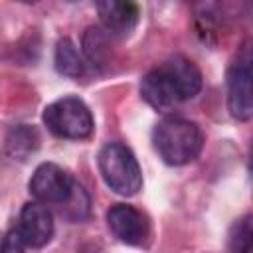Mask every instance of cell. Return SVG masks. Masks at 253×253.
I'll use <instances>...</instances> for the list:
<instances>
[{
  "label": "cell",
  "mask_w": 253,
  "mask_h": 253,
  "mask_svg": "<svg viewBox=\"0 0 253 253\" xmlns=\"http://www.w3.org/2000/svg\"><path fill=\"white\" fill-rule=\"evenodd\" d=\"M107 223L113 235L126 245H142L148 237V221L132 206L117 204L107 211Z\"/></svg>",
  "instance_id": "52a82bcc"
},
{
  "label": "cell",
  "mask_w": 253,
  "mask_h": 253,
  "mask_svg": "<svg viewBox=\"0 0 253 253\" xmlns=\"http://www.w3.org/2000/svg\"><path fill=\"white\" fill-rule=\"evenodd\" d=\"M43 125L59 138L83 140L89 138L95 121L89 107L79 97H61L43 109Z\"/></svg>",
  "instance_id": "3957f363"
},
{
  "label": "cell",
  "mask_w": 253,
  "mask_h": 253,
  "mask_svg": "<svg viewBox=\"0 0 253 253\" xmlns=\"http://www.w3.org/2000/svg\"><path fill=\"white\" fill-rule=\"evenodd\" d=\"M89 206H91V200H89L87 190L83 188V184L75 182V188H73L69 200L59 206V211H61V215H63L65 219H69V221H81V219L87 217Z\"/></svg>",
  "instance_id": "5bb4252c"
},
{
  "label": "cell",
  "mask_w": 253,
  "mask_h": 253,
  "mask_svg": "<svg viewBox=\"0 0 253 253\" xmlns=\"http://www.w3.org/2000/svg\"><path fill=\"white\" fill-rule=\"evenodd\" d=\"M103 26L113 36H128L140 16L134 0H95Z\"/></svg>",
  "instance_id": "ba28073f"
},
{
  "label": "cell",
  "mask_w": 253,
  "mask_h": 253,
  "mask_svg": "<svg viewBox=\"0 0 253 253\" xmlns=\"http://www.w3.org/2000/svg\"><path fill=\"white\" fill-rule=\"evenodd\" d=\"M162 67L168 73V77H170L180 101L194 99L202 91V83H204L202 71L192 59H188L184 55H174Z\"/></svg>",
  "instance_id": "30bf717a"
},
{
  "label": "cell",
  "mask_w": 253,
  "mask_h": 253,
  "mask_svg": "<svg viewBox=\"0 0 253 253\" xmlns=\"http://www.w3.org/2000/svg\"><path fill=\"white\" fill-rule=\"evenodd\" d=\"M55 69L71 79H79L87 71V61L69 38H61L55 45Z\"/></svg>",
  "instance_id": "4fadbf2b"
},
{
  "label": "cell",
  "mask_w": 253,
  "mask_h": 253,
  "mask_svg": "<svg viewBox=\"0 0 253 253\" xmlns=\"http://www.w3.org/2000/svg\"><path fill=\"white\" fill-rule=\"evenodd\" d=\"M251 243V215H243L237 219L229 231V249L231 251H247Z\"/></svg>",
  "instance_id": "9a60e30c"
},
{
  "label": "cell",
  "mask_w": 253,
  "mask_h": 253,
  "mask_svg": "<svg viewBox=\"0 0 253 253\" xmlns=\"http://www.w3.org/2000/svg\"><path fill=\"white\" fill-rule=\"evenodd\" d=\"M0 249H4V251H24V249H28V247H26L22 235L18 233V229H12V231L4 237V243L0 245Z\"/></svg>",
  "instance_id": "e0dca14e"
},
{
  "label": "cell",
  "mask_w": 253,
  "mask_h": 253,
  "mask_svg": "<svg viewBox=\"0 0 253 253\" xmlns=\"http://www.w3.org/2000/svg\"><path fill=\"white\" fill-rule=\"evenodd\" d=\"M140 95L142 99L156 111H170L174 109L180 101L168 73L164 71V67H156L152 71H148L142 81H140Z\"/></svg>",
  "instance_id": "9c48e42d"
},
{
  "label": "cell",
  "mask_w": 253,
  "mask_h": 253,
  "mask_svg": "<svg viewBox=\"0 0 253 253\" xmlns=\"http://www.w3.org/2000/svg\"><path fill=\"white\" fill-rule=\"evenodd\" d=\"M158 156L170 166H184L198 158L204 146V134L192 121L180 117L162 119L152 132Z\"/></svg>",
  "instance_id": "6da1fadb"
},
{
  "label": "cell",
  "mask_w": 253,
  "mask_h": 253,
  "mask_svg": "<svg viewBox=\"0 0 253 253\" xmlns=\"http://www.w3.org/2000/svg\"><path fill=\"white\" fill-rule=\"evenodd\" d=\"M26 247H43L53 237V213L42 202H30L20 211L16 225Z\"/></svg>",
  "instance_id": "8992f818"
},
{
  "label": "cell",
  "mask_w": 253,
  "mask_h": 253,
  "mask_svg": "<svg viewBox=\"0 0 253 253\" xmlns=\"http://www.w3.org/2000/svg\"><path fill=\"white\" fill-rule=\"evenodd\" d=\"M111 32L105 26H89L83 34V55L93 67H105L111 59Z\"/></svg>",
  "instance_id": "8fae6325"
},
{
  "label": "cell",
  "mask_w": 253,
  "mask_h": 253,
  "mask_svg": "<svg viewBox=\"0 0 253 253\" xmlns=\"http://www.w3.org/2000/svg\"><path fill=\"white\" fill-rule=\"evenodd\" d=\"M99 172L105 184L119 196H134L142 188V172L140 166L128 146L123 142H109L101 148Z\"/></svg>",
  "instance_id": "7a4b0ae2"
},
{
  "label": "cell",
  "mask_w": 253,
  "mask_h": 253,
  "mask_svg": "<svg viewBox=\"0 0 253 253\" xmlns=\"http://www.w3.org/2000/svg\"><path fill=\"white\" fill-rule=\"evenodd\" d=\"M40 148V132L34 125H14L6 134V152L14 160H26Z\"/></svg>",
  "instance_id": "7c38bea8"
},
{
  "label": "cell",
  "mask_w": 253,
  "mask_h": 253,
  "mask_svg": "<svg viewBox=\"0 0 253 253\" xmlns=\"http://www.w3.org/2000/svg\"><path fill=\"white\" fill-rule=\"evenodd\" d=\"M196 20L202 30H211L217 22V6L213 0H200L196 4Z\"/></svg>",
  "instance_id": "2e32d148"
},
{
  "label": "cell",
  "mask_w": 253,
  "mask_h": 253,
  "mask_svg": "<svg viewBox=\"0 0 253 253\" xmlns=\"http://www.w3.org/2000/svg\"><path fill=\"white\" fill-rule=\"evenodd\" d=\"M73 176L69 172H65L61 166L53 164V162H42L32 178H30V194L34 196V200L45 204V206H61L69 200L73 188H75Z\"/></svg>",
  "instance_id": "277c9868"
},
{
  "label": "cell",
  "mask_w": 253,
  "mask_h": 253,
  "mask_svg": "<svg viewBox=\"0 0 253 253\" xmlns=\"http://www.w3.org/2000/svg\"><path fill=\"white\" fill-rule=\"evenodd\" d=\"M227 109L237 121H249L253 115L251 99V59H237L227 71Z\"/></svg>",
  "instance_id": "5b68a950"
},
{
  "label": "cell",
  "mask_w": 253,
  "mask_h": 253,
  "mask_svg": "<svg viewBox=\"0 0 253 253\" xmlns=\"http://www.w3.org/2000/svg\"><path fill=\"white\" fill-rule=\"evenodd\" d=\"M22 2H26V4H36V2H40V0H22Z\"/></svg>",
  "instance_id": "ac0fdd59"
},
{
  "label": "cell",
  "mask_w": 253,
  "mask_h": 253,
  "mask_svg": "<svg viewBox=\"0 0 253 253\" xmlns=\"http://www.w3.org/2000/svg\"><path fill=\"white\" fill-rule=\"evenodd\" d=\"M71 2H73V0H71Z\"/></svg>",
  "instance_id": "d6986e66"
}]
</instances>
